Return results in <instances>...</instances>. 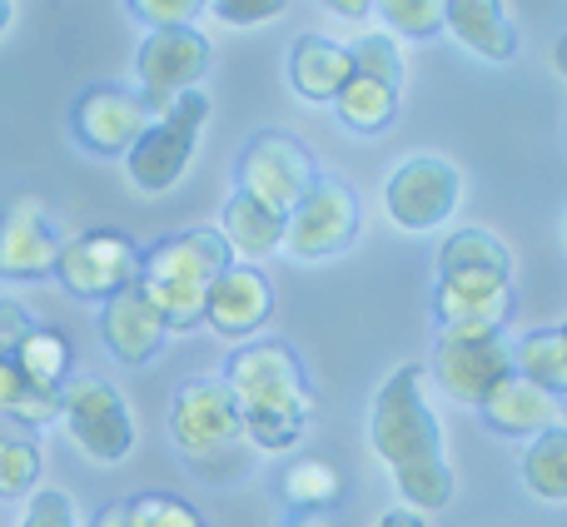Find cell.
I'll list each match as a JSON object with an SVG mask.
<instances>
[{
  "instance_id": "obj_1",
  "label": "cell",
  "mask_w": 567,
  "mask_h": 527,
  "mask_svg": "<svg viewBox=\"0 0 567 527\" xmlns=\"http://www.w3.org/2000/svg\"><path fill=\"white\" fill-rule=\"evenodd\" d=\"M219 383L229 389V399L239 409L245 443H255L259 453H289L303 438V428L313 418V389L289 343H245L239 353H229Z\"/></svg>"
},
{
  "instance_id": "obj_2",
  "label": "cell",
  "mask_w": 567,
  "mask_h": 527,
  "mask_svg": "<svg viewBox=\"0 0 567 527\" xmlns=\"http://www.w3.org/2000/svg\"><path fill=\"white\" fill-rule=\"evenodd\" d=\"M229 249L219 239V229H179V235L159 239L150 255H140V293L155 303V313L165 319L169 333H189L205 323V299L209 283L229 269Z\"/></svg>"
},
{
  "instance_id": "obj_3",
  "label": "cell",
  "mask_w": 567,
  "mask_h": 527,
  "mask_svg": "<svg viewBox=\"0 0 567 527\" xmlns=\"http://www.w3.org/2000/svg\"><path fill=\"white\" fill-rule=\"evenodd\" d=\"M369 443L389 473H409V468L443 458V428L433 418L429 399H423L419 363H403V369H393L383 379L373 413H369Z\"/></svg>"
},
{
  "instance_id": "obj_4",
  "label": "cell",
  "mask_w": 567,
  "mask_h": 527,
  "mask_svg": "<svg viewBox=\"0 0 567 527\" xmlns=\"http://www.w3.org/2000/svg\"><path fill=\"white\" fill-rule=\"evenodd\" d=\"M55 423L70 433V443H75L90 463H105L110 468V463H125L130 453H135V413H130L125 393L110 379H95V373L70 379L65 389H60Z\"/></svg>"
},
{
  "instance_id": "obj_5",
  "label": "cell",
  "mask_w": 567,
  "mask_h": 527,
  "mask_svg": "<svg viewBox=\"0 0 567 527\" xmlns=\"http://www.w3.org/2000/svg\"><path fill=\"white\" fill-rule=\"evenodd\" d=\"M205 120H209V100L199 95V90H189V95H179L169 110H159V115L140 130V140L125 155L135 189H145V195H165V189H175L179 179H185L189 159H195Z\"/></svg>"
},
{
  "instance_id": "obj_6",
  "label": "cell",
  "mask_w": 567,
  "mask_h": 527,
  "mask_svg": "<svg viewBox=\"0 0 567 527\" xmlns=\"http://www.w3.org/2000/svg\"><path fill=\"white\" fill-rule=\"evenodd\" d=\"M169 443L195 468H219L239 453V409L219 379H189L169 403Z\"/></svg>"
},
{
  "instance_id": "obj_7",
  "label": "cell",
  "mask_w": 567,
  "mask_h": 527,
  "mask_svg": "<svg viewBox=\"0 0 567 527\" xmlns=\"http://www.w3.org/2000/svg\"><path fill=\"white\" fill-rule=\"evenodd\" d=\"M235 179H239V195L259 199L269 215L284 219L303 199V189L319 179V165H313L303 140L284 135V130H259V135H249V145L239 149Z\"/></svg>"
},
{
  "instance_id": "obj_8",
  "label": "cell",
  "mask_w": 567,
  "mask_h": 527,
  "mask_svg": "<svg viewBox=\"0 0 567 527\" xmlns=\"http://www.w3.org/2000/svg\"><path fill=\"white\" fill-rule=\"evenodd\" d=\"M359 239V195L349 179L319 175L303 199L284 215V239L279 249H289L293 259H333Z\"/></svg>"
},
{
  "instance_id": "obj_9",
  "label": "cell",
  "mask_w": 567,
  "mask_h": 527,
  "mask_svg": "<svg viewBox=\"0 0 567 527\" xmlns=\"http://www.w3.org/2000/svg\"><path fill=\"white\" fill-rule=\"evenodd\" d=\"M463 199V175L443 155H409L389 179H383V215L409 235L449 225Z\"/></svg>"
},
{
  "instance_id": "obj_10",
  "label": "cell",
  "mask_w": 567,
  "mask_h": 527,
  "mask_svg": "<svg viewBox=\"0 0 567 527\" xmlns=\"http://www.w3.org/2000/svg\"><path fill=\"white\" fill-rule=\"evenodd\" d=\"M60 289L75 293V299H95L105 303L110 293L130 289L140 279V249L130 235L120 229H85V235H70L60 239V255L55 269Z\"/></svg>"
},
{
  "instance_id": "obj_11",
  "label": "cell",
  "mask_w": 567,
  "mask_h": 527,
  "mask_svg": "<svg viewBox=\"0 0 567 527\" xmlns=\"http://www.w3.org/2000/svg\"><path fill=\"white\" fill-rule=\"evenodd\" d=\"M205 70H209V40L199 35L195 25L150 30L135 55V80H140L135 95L145 100L150 115H159V110H169L179 95L199 90Z\"/></svg>"
},
{
  "instance_id": "obj_12",
  "label": "cell",
  "mask_w": 567,
  "mask_h": 527,
  "mask_svg": "<svg viewBox=\"0 0 567 527\" xmlns=\"http://www.w3.org/2000/svg\"><path fill=\"white\" fill-rule=\"evenodd\" d=\"M433 373L453 403L483 409V399L513 373V349L503 343V333H439Z\"/></svg>"
},
{
  "instance_id": "obj_13",
  "label": "cell",
  "mask_w": 567,
  "mask_h": 527,
  "mask_svg": "<svg viewBox=\"0 0 567 527\" xmlns=\"http://www.w3.org/2000/svg\"><path fill=\"white\" fill-rule=\"evenodd\" d=\"M150 110L135 90H120V85H95V90H80L75 105H70V135H75L80 149L90 155H105L120 159L130 155V145L140 140V130L150 125Z\"/></svg>"
},
{
  "instance_id": "obj_14",
  "label": "cell",
  "mask_w": 567,
  "mask_h": 527,
  "mask_svg": "<svg viewBox=\"0 0 567 527\" xmlns=\"http://www.w3.org/2000/svg\"><path fill=\"white\" fill-rule=\"evenodd\" d=\"M513 279L498 273H439L433 319L439 333H503L513 319Z\"/></svg>"
},
{
  "instance_id": "obj_15",
  "label": "cell",
  "mask_w": 567,
  "mask_h": 527,
  "mask_svg": "<svg viewBox=\"0 0 567 527\" xmlns=\"http://www.w3.org/2000/svg\"><path fill=\"white\" fill-rule=\"evenodd\" d=\"M60 255L55 215L40 195H10L0 205V279H45Z\"/></svg>"
},
{
  "instance_id": "obj_16",
  "label": "cell",
  "mask_w": 567,
  "mask_h": 527,
  "mask_svg": "<svg viewBox=\"0 0 567 527\" xmlns=\"http://www.w3.org/2000/svg\"><path fill=\"white\" fill-rule=\"evenodd\" d=\"M275 313V283L255 269V264H229L215 283H209L205 299V323L219 339H249L259 333Z\"/></svg>"
},
{
  "instance_id": "obj_17",
  "label": "cell",
  "mask_w": 567,
  "mask_h": 527,
  "mask_svg": "<svg viewBox=\"0 0 567 527\" xmlns=\"http://www.w3.org/2000/svg\"><path fill=\"white\" fill-rule=\"evenodd\" d=\"M165 333H169L165 319H159L155 303L140 293V283H130V289L110 293V299L100 303V339H105V349L115 353L120 363H130V369L155 359Z\"/></svg>"
},
{
  "instance_id": "obj_18",
  "label": "cell",
  "mask_w": 567,
  "mask_h": 527,
  "mask_svg": "<svg viewBox=\"0 0 567 527\" xmlns=\"http://www.w3.org/2000/svg\"><path fill=\"white\" fill-rule=\"evenodd\" d=\"M478 413L503 438H538V433H548V428H563V399L543 393L538 383L518 379V373H508V379L483 399Z\"/></svg>"
},
{
  "instance_id": "obj_19",
  "label": "cell",
  "mask_w": 567,
  "mask_h": 527,
  "mask_svg": "<svg viewBox=\"0 0 567 527\" xmlns=\"http://www.w3.org/2000/svg\"><path fill=\"white\" fill-rule=\"evenodd\" d=\"M443 30H453V40H463L473 55L493 65L518 55V30L503 0H443Z\"/></svg>"
},
{
  "instance_id": "obj_20",
  "label": "cell",
  "mask_w": 567,
  "mask_h": 527,
  "mask_svg": "<svg viewBox=\"0 0 567 527\" xmlns=\"http://www.w3.org/2000/svg\"><path fill=\"white\" fill-rule=\"evenodd\" d=\"M353 75V60H349V45H339V40L329 35H299L289 50V80L293 90H299L303 100H313V105H329L333 95H339L343 85H349Z\"/></svg>"
},
{
  "instance_id": "obj_21",
  "label": "cell",
  "mask_w": 567,
  "mask_h": 527,
  "mask_svg": "<svg viewBox=\"0 0 567 527\" xmlns=\"http://www.w3.org/2000/svg\"><path fill=\"white\" fill-rule=\"evenodd\" d=\"M16 373L25 379L30 393H45V399H55L60 389H65L70 379H75V353H70V339L60 329H50V323H30L25 333H20L16 343Z\"/></svg>"
},
{
  "instance_id": "obj_22",
  "label": "cell",
  "mask_w": 567,
  "mask_h": 527,
  "mask_svg": "<svg viewBox=\"0 0 567 527\" xmlns=\"http://www.w3.org/2000/svg\"><path fill=\"white\" fill-rule=\"evenodd\" d=\"M219 239H225L229 259H239V264H259V259L279 255L284 219H279V215H269V209L259 205V199H249V195H239V189H235V199H229L225 215H219Z\"/></svg>"
},
{
  "instance_id": "obj_23",
  "label": "cell",
  "mask_w": 567,
  "mask_h": 527,
  "mask_svg": "<svg viewBox=\"0 0 567 527\" xmlns=\"http://www.w3.org/2000/svg\"><path fill=\"white\" fill-rule=\"evenodd\" d=\"M333 115H339L343 130H353V135H383V130L399 120V90L353 70L349 85L333 95Z\"/></svg>"
},
{
  "instance_id": "obj_24",
  "label": "cell",
  "mask_w": 567,
  "mask_h": 527,
  "mask_svg": "<svg viewBox=\"0 0 567 527\" xmlns=\"http://www.w3.org/2000/svg\"><path fill=\"white\" fill-rule=\"evenodd\" d=\"M279 498L289 503L293 513H329L333 503L343 498V473L333 468L319 453H303V458H289L279 473Z\"/></svg>"
},
{
  "instance_id": "obj_25",
  "label": "cell",
  "mask_w": 567,
  "mask_h": 527,
  "mask_svg": "<svg viewBox=\"0 0 567 527\" xmlns=\"http://www.w3.org/2000/svg\"><path fill=\"white\" fill-rule=\"evenodd\" d=\"M513 373L538 383L553 399H563L567 393V333L558 323H553V329H533L528 339L513 343Z\"/></svg>"
},
{
  "instance_id": "obj_26",
  "label": "cell",
  "mask_w": 567,
  "mask_h": 527,
  "mask_svg": "<svg viewBox=\"0 0 567 527\" xmlns=\"http://www.w3.org/2000/svg\"><path fill=\"white\" fill-rule=\"evenodd\" d=\"M40 488V443L25 423L0 413V503L30 498Z\"/></svg>"
},
{
  "instance_id": "obj_27",
  "label": "cell",
  "mask_w": 567,
  "mask_h": 527,
  "mask_svg": "<svg viewBox=\"0 0 567 527\" xmlns=\"http://www.w3.org/2000/svg\"><path fill=\"white\" fill-rule=\"evenodd\" d=\"M439 273H498V279H513V255L488 229H453L439 249Z\"/></svg>"
},
{
  "instance_id": "obj_28",
  "label": "cell",
  "mask_w": 567,
  "mask_h": 527,
  "mask_svg": "<svg viewBox=\"0 0 567 527\" xmlns=\"http://www.w3.org/2000/svg\"><path fill=\"white\" fill-rule=\"evenodd\" d=\"M523 483L533 498L567 503V428H548L523 453Z\"/></svg>"
},
{
  "instance_id": "obj_29",
  "label": "cell",
  "mask_w": 567,
  "mask_h": 527,
  "mask_svg": "<svg viewBox=\"0 0 567 527\" xmlns=\"http://www.w3.org/2000/svg\"><path fill=\"white\" fill-rule=\"evenodd\" d=\"M393 488H399L403 508H413V513H439V508H449V503H453V468H449V458L423 463V468L393 473Z\"/></svg>"
},
{
  "instance_id": "obj_30",
  "label": "cell",
  "mask_w": 567,
  "mask_h": 527,
  "mask_svg": "<svg viewBox=\"0 0 567 527\" xmlns=\"http://www.w3.org/2000/svg\"><path fill=\"white\" fill-rule=\"evenodd\" d=\"M373 16L383 20V35L429 40L443 30V0H373Z\"/></svg>"
},
{
  "instance_id": "obj_31",
  "label": "cell",
  "mask_w": 567,
  "mask_h": 527,
  "mask_svg": "<svg viewBox=\"0 0 567 527\" xmlns=\"http://www.w3.org/2000/svg\"><path fill=\"white\" fill-rule=\"evenodd\" d=\"M349 60H353V70H359V75H373V80H383V85L403 90L399 40L383 35V30H373V35H363V40H353V45H349Z\"/></svg>"
},
{
  "instance_id": "obj_32",
  "label": "cell",
  "mask_w": 567,
  "mask_h": 527,
  "mask_svg": "<svg viewBox=\"0 0 567 527\" xmlns=\"http://www.w3.org/2000/svg\"><path fill=\"white\" fill-rule=\"evenodd\" d=\"M130 518H135V527H205V518L185 498H175V493H140V498H130Z\"/></svg>"
},
{
  "instance_id": "obj_33",
  "label": "cell",
  "mask_w": 567,
  "mask_h": 527,
  "mask_svg": "<svg viewBox=\"0 0 567 527\" xmlns=\"http://www.w3.org/2000/svg\"><path fill=\"white\" fill-rule=\"evenodd\" d=\"M130 16L145 20L150 30H175V25H195V16L209 0H125Z\"/></svg>"
},
{
  "instance_id": "obj_34",
  "label": "cell",
  "mask_w": 567,
  "mask_h": 527,
  "mask_svg": "<svg viewBox=\"0 0 567 527\" xmlns=\"http://www.w3.org/2000/svg\"><path fill=\"white\" fill-rule=\"evenodd\" d=\"M20 527H80L70 493L35 488V493H30V503H25V518H20Z\"/></svg>"
},
{
  "instance_id": "obj_35",
  "label": "cell",
  "mask_w": 567,
  "mask_h": 527,
  "mask_svg": "<svg viewBox=\"0 0 567 527\" xmlns=\"http://www.w3.org/2000/svg\"><path fill=\"white\" fill-rule=\"evenodd\" d=\"M209 10L225 25H269L289 10V0H209Z\"/></svg>"
},
{
  "instance_id": "obj_36",
  "label": "cell",
  "mask_w": 567,
  "mask_h": 527,
  "mask_svg": "<svg viewBox=\"0 0 567 527\" xmlns=\"http://www.w3.org/2000/svg\"><path fill=\"white\" fill-rule=\"evenodd\" d=\"M25 329H30L25 303L0 299V359H10V353H16V343H20V333H25Z\"/></svg>"
},
{
  "instance_id": "obj_37",
  "label": "cell",
  "mask_w": 567,
  "mask_h": 527,
  "mask_svg": "<svg viewBox=\"0 0 567 527\" xmlns=\"http://www.w3.org/2000/svg\"><path fill=\"white\" fill-rule=\"evenodd\" d=\"M90 527H135V518H130V498L105 503V508L95 513V523H90Z\"/></svg>"
},
{
  "instance_id": "obj_38",
  "label": "cell",
  "mask_w": 567,
  "mask_h": 527,
  "mask_svg": "<svg viewBox=\"0 0 567 527\" xmlns=\"http://www.w3.org/2000/svg\"><path fill=\"white\" fill-rule=\"evenodd\" d=\"M323 10H333V16H343V20H363L373 10V0H319Z\"/></svg>"
},
{
  "instance_id": "obj_39",
  "label": "cell",
  "mask_w": 567,
  "mask_h": 527,
  "mask_svg": "<svg viewBox=\"0 0 567 527\" xmlns=\"http://www.w3.org/2000/svg\"><path fill=\"white\" fill-rule=\"evenodd\" d=\"M373 527H429V523H423V513H413V508H389Z\"/></svg>"
},
{
  "instance_id": "obj_40",
  "label": "cell",
  "mask_w": 567,
  "mask_h": 527,
  "mask_svg": "<svg viewBox=\"0 0 567 527\" xmlns=\"http://www.w3.org/2000/svg\"><path fill=\"white\" fill-rule=\"evenodd\" d=\"M293 527H333V518H323V513H303Z\"/></svg>"
},
{
  "instance_id": "obj_41",
  "label": "cell",
  "mask_w": 567,
  "mask_h": 527,
  "mask_svg": "<svg viewBox=\"0 0 567 527\" xmlns=\"http://www.w3.org/2000/svg\"><path fill=\"white\" fill-rule=\"evenodd\" d=\"M6 25H10V0H0V35H6Z\"/></svg>"
}]
</instances>
